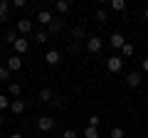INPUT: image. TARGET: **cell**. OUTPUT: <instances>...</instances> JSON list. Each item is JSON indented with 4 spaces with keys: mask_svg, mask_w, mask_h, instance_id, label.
<instances>
[{
    "mask_svg": "<svg viewBox=\"0 0 148 138\" xmlns=\"http://www.w3.org/2000/svg\"><path fill=\"white\" fill-rule=\"evenodd\" d=\"M10 104H12L10 99H5V96L0 94V111H5V109H10Z\"/></svg>",
    "mask_w": 148,
    "mask_h": 138,
    "instance_id": "7402d4cb",
    "label": "cell"
},
{
    "mask_svg": "<svg viewBox=\"0 0 148 138\" xmlns=\"http://www.w3.org/2000/svg\"><path fill=\"white\" fill-rule=\"evenodd\" d=\"M5 67H8V72H17V69L22 67V59H20V54H12V57H8Z\"/></svg>",
    "mask_w": 148,
    "mask_h": 138,
    "instance_id": "5b68a950",
    "label": "cell"
},
{
    "mask_svg": "<svg viewBox=\"0 0 148 138\" xmlns=\"http://www.w3.org/2000/svg\"><path fill=\"white\" fill-rule=\"evenodd\" d=\"M106 20H109L106 10H96V22H106Z\"/></svg>",
    "mask_w": 148,
    "mask_h": 138,
    "instance_id": "603a6c76",
    "label": "cell"
},
{
    "mask_svg": "<svg viewBox=\"0 0 148 138\" xmlns=\"http://www.w3.org/2000/svg\"><path fill=\"white\" fill-rule=\"evenodd\" d=\"M62 30H64V22H62V20H54L52 25L47 27V32H49V35H57V32H62Z\"/></svg>",
    "mask_w": 148,
    "mask_h": 138,
    "instance_id": "4fadbf2b",
    "label": "cell"
},
{
    "mask_svg": "<svg viewBox=\"0 0 148 138\" xmlns=\"http://www.w3.org/2000/svg\"><path fill=\"white\" fill-rule=\"evenodd\" d=\"M54 8H57V12H62V15H67V12L72 10V5H69L67 0H57V3H54Z\"/></svg>",
    "mask_w": 148,
    "mask_h": 138,
    "instance_id": "7c38bea8",
    "label": "cell"
},
{
    "mask_svg": "<svg viewBox=\"0 0 148 138\" xmlns=\"http://www.w3.org/2000/svg\"><path fill=\"white\" fill-rule=\"evenodd\" d=\"M12 47H15V54H25L27 49H30V40H25V37H20V40H17L15 44H12Z\"/></svg>",
    "mask_w": 148,
    "mask_h": 138,
    "instance_id": "9c48e42d",
    "label": "cell"
},
{
    "mask_svg": "<svg viewBox=\"0 0 148 138\" xmlns=\"http://www.w3.org/2000/svg\"><path fill=\"white\" fill-rule=\"evenodd\" d=\"M146 49H148V42H146Z\"/></svg>",
    "mask_w": 148,
    "mask_h": 138,
    "instance_id": "d6a6232c",
    "label": "cell"
},
{
    "mask_svg": "<svg viewBox=\"0 0 148 138\" xmlns=\"http://www.w3.org/2000/svg\"><path fill=\"white\" fill-rule=\"evenodd\" d=\"M37 20H40V22H42V25H52V22H54V17H52V12H49L47 10V8H45V10H40V12H37Z\"/></svg>",
    "mask_w": 148,
    "mask_h": 138,
    "instance_id": "ba28073f",
    "label": "cell"
},
{
    "mask_svg": "<svg viewBox=\"0 0 148 138\" xmlns=\"http://www.w3.org/2000/svg\"><path fill=\"white\" fill-rule=\"evenodd\" d=\"M3 123H5V116H3V113H0V126H3Z\"/></svg>",
    "mask_w": 148,
    "mask_h": 138,
    "instance_id": "1f68e13d",
    "label": "cell"
},
{
    "mask_svg": "<svg viewBox=\"0 0 148 138\" xmlns=\"http://www.w3.org/2000/svg\"><path fill=\"white\" fill-rule=\"evenodd\" d=\"M111 8H114L116 12H123L126 10V3H123V0H111Z\"/></svg>",
    "mask_w": 148,
    "mask_h": 138,
    "instance_id": "44dd1931",
    "label": "cell"
},
{
    "mask_svg": "<svg viewBox=\"0 0 148 138\" xmlns=\"http://www.w3.org/2000/svg\"><path fill=\"white\" fill-rule=\"evenodd\" d=\"M111 138H126V131H123L121 126H114L111 128Z\"/></svg>",
    "mask_w": 148,
    "mask_h": 138,
    "instance_id": "ac0fdd59",
    "label": "cell"
},
{
    "mask_svg": "<svg viewBox=\"0 0 148 138\" xmlns=\"http://www.w3.org/2000/svg\"><path fill=\"white\" fill-rule=\"evenodd\" d=\"M37 128L40 131H45V133H49L54 128V118L52 116H42V118H37Z\"/></svg>",
    "mask_w": 148,
    "mask_h": 138,
    "instance_id": "7a4b0ae2",
    "label": "cell"
},
{
    "mask_svg": "<svg viewBox=\"0 0 148 138\" xmlns=\"http://www.w3.org/2000/svg\"><path fill=\"white\" fill-rule=\"evenodd\" d=\"M17 40H20V37H17V30H8V32H5V42H8V44H15Z\"/></svg>",
    "mask_w": 148,
    "mask_h": 138,
    "instance_id": "e0dca14e",
    "label": "cell"
},
{
    "mask_svg": "<svg viewBox=\"0 0 148 138\" xmlns=\"http://www.w3.org/2000/svg\"><path fill=\"white\" fill-rule=\"evenodd\" d=\"M0 79H10V72H8V67H0Z\"/></svg>",
    "mask_w": 148,
    "mask_h": 138,
    "instance_id": "4316f807",
    "label": "cell"
},
{
    "mask_svg": "<svg viewBox=\"0 0 148 138\" xmlns=\"http://www.w3.org/2000/svg\"><path fill=\"white\" fill-rule=\"evenodd\" d=\"M143 20L148 22V8H146V10H143Z\"/></svg>",
    "mask_w": 148,
    "mask_h": 138,
    "instance_id": "f546056e",
    "label": "cell"
},
{
    "mask_svg": "<svg viewBox=\"0 0 148 138\" xmlns=\"http://www.w3.org/2000/svg\"><path fill=\"white\" fill-rule=\"evenodd\" d=\"M25 109H27V104H25L22 99H12V104H10V111H12V113H22Z\"/></svg>",
    "mask_w": 148,
    "mask_h": 138,
    "instance_id": "30bf717a",
    "label": "cell"
},
{
    "mask_svg": "<svg viewBox=\"0 0 148 138\" xmlns=\"http://www.w3.org/2000/svg\"><path fill=\"white\" fill-rule=\"evenodd\" d=\"M47 40H49V32H47V30H37V32H35V42H42V44H45Z\"/></svg>",
    "mask_w": 148,
    "mask_h": 138,
    "instance_id": "9a60e30c",
    "label": "cell"
},
{
    "mask_svg": "<svg viewBox=\"0 0 148 138\" xmlns=\"http://www.w3.org/2000/svg\"><path fill=\"white\" fill-rule=\"evenodd\" d=\"M109 42H111V47H114V49H121L123 44H126V37H123L121 32H114V35H111V40H109Z\"/></svg>",
    "mask_w": 148,
    "mask_h": 138,
    "instance_id": "52a82bcc",
    "label": "cell"
},
{
    "mask_svg": "<svg viewBox=\"0 0 148 138\" xmlns=\"http://www.w3.org/2000/svg\"><path fill=\"white\" fill-rule=\"evenodd\" d=\"M101 44H104V42H101V37H99V35H91V37L86 40V49H89L91 54H96V52H99V49H101Z\"/></svg>",
    "mask_w": 148,
    "mask_h": 138,
    "instance_id": "3957f363",
    "label": "cell"
},
{
    "mask_svg": "<svg viewBox=\"0 0 148 138\" xmlns=\"http://www.w3.org/2000/svg\"><path fill=\"white\" fill-rule=\"evenodd\" d=\"M84 138H99V128L86 126V128H84Z\"/></svg>",
    "mask_w": 148,
    "mask_h": 138,
    "instance_id": "ffe728a7",
    "label": "cell"
},
{
    "mask_svg": "<svg viewBox=\"0 0 148 138\" xmlns=\"http://www.w3.org/2000/svg\"><path fill=\"white\" fill-rule=\"evenodd\" d=\"M84 35H86V32H84V27H74V37H77V40H82V37H84Z\"/></svg>",
    "mask_w": 148,
    "mask_h": 138,
    "instance_id": "d4e9b609",
    "label": "cell"
},
{
    "mask_svg": "<svg viewBox=\"0 0 148 138\" xmlns=\"http://www.w3.org/2000/svg\"><path fill=\"white\" fill-rule=\"evenodd\" d=\"M45 62H47L49 67H54V64H59V62H62V54H59L57 49H49V52L45 54Z\"/></svg>",
    "mask_w": 148,
    "mask_h": 138,
    "instance_id": "8992f818",
    "label": "cell"
},
{
    "mask_svg": "<svg viewBox=\"0 0 148 138\" xmlns=\"http://www.w3.org/2000/svg\"><path fill=\"white\" fill-rule=\"evenodd\" d=\"M10 138H22V133H12V136Z\"/></svg>",
    "mask_w": 148,
    "mask_h": 138,
    "instance_id": "4dcf8cb0",
    "label": "cell"
},
{
    "mask_svg": "<svg viewBox=\"0 0 148 138\" xmlns=\"http://www.w3.org/2000/svg\"><path fill=\"white\" fill-rule=\"evenodd\" d=\"M20 84H10V96H20Z\"/></svg>",
    "mask_w": 148,
    "mask_h": 138,
    "instance_id": "484cf974",
    "label": "cell"
},
{
    "mask_svg": "<svg viewBox=\"0 0 148 138\" xmlns=\"http://www.w3.org/2000/svg\"><path fill=\"white\" fill-rule=\"evenodd\" d=\"M143 72L148 74V59H143Z\"/></svg>",
    "mask_w": 148,
    "mask_h": 138,
    "instance_id": "f1b7e54d",
    "label": "cell"
},
{
    "mask_svg": "<svg viewBox=\"0 0 148 138\" xmlns=\"http://www.w3.org/2000/svg\"><path fill=\"white\" fill-rule=\"evenodd\" d=\"M8 10H10V3L0 0V20H8Z\"/></svg>",
    "mask_w": 148,
    "mask_h": 138,
    "instance_id": "2e32d148",
    "label": "cell"
},
{
    "mask_svg": "<svg viewBox=\"0 0 148 138\" xmlns=\"http://www.w3.org/2000/svg\"><path fill=\"white\" fill-rule=\"evenodd\" d=\"M99 123H101L99 116H89V126H91V128H99Z\"/></svg>",
    "mask_w": 148,
    "mask_h": 138,
    "instance_id": "cb8c5ba5",
    "label": "cell"
},
{
    "mask_svg": "<svg viewBox=\"0 0 148 138\" xmlns=\"http://www.w3.org/2000/svg\"><path fill=\"white\" fill-rule=\"evenodd\" d=\"M141 81H143V79H141V72H131V74L126 77V84H128V86H138Z\"/></svg>",
    "mask_w": 148,
    "mask_h": 138,
    "instance_id": "8fae6325",
    "label": "cell"
},
{
    "mask_svg": "<svg viewBox=\"0 0 148 138\" xmlns=\"http://www.w3.org/2000/svg\"><path fill=\"white\" fill-rule=\"evenodd\" d=\"M121 52H123V57H133V52H136V47H133L131 42H126V44L121 47Z\"/></svg>",
    "mask_w": 148,
    "mask_h": 138,
    "instance_id": "d6986e66",
    "label": "cell"
},
{
    "mask_svg": "<svg viewBox=\"0 0 148 138\" xmlns=\"http://www.w3.org/2000/svg\"><path fill=\"white\" fill-rule=\"evenodd\" d=\"M40 99H42L45 104H52V99H54V94H52V89H47V86H45V89L40 91Z\"/></svg>",
    "mask_w": 148,
    "mask_h": 138,
    "instance_id": "5bb4252c",
    "label": "cell"
},
{
    "mask_svg": "<svg viewBox=\"0 0 148 138\" xmlns=\"http://www.w3.org/2000/svg\"><path fill=\"white\" fill-rule=\"evenodd\" d=\"M62 138H77V131H72V128H67V131H64V136Z\"/></svg>",
    "mask_w": 148,
    "mask_h": 138,
    "instance_id": "83f0119b",
    "label": "cell"
},
{
    "mask_svg": "<svg viewBox=\"0 0 148 138\" xmlns=\"http://www.w3.org/2000/svg\"><path fill=\"white\" fill-rule=\"evenodd\" d=\"M17 32H20L22 37H25V35H30L32 32V20H27V17H22V20H17V27H15Z\"/></svg>",
    "mask_w": 148,
    "mask_h": 138,
    "instance_id": "277c9868",
    "label": "cell"
},
{
    "mask_svg": "<svg viewBox=\"0 0 148 138\" xmlns=\"http://www.w3.org/2000/svg\"><path fill=\"white\" fill-rule=\"evenodd\" d=\"M106 69H109V72H114V74H116V72H121V69H123V57H116V54H114V57H109V59H106Z\"/></svg>",
    "mask_w": 148,
    "mask_h": 138,
    "instance_id": "6da1fadb",
    "label": "cell"
}]
</instances>
